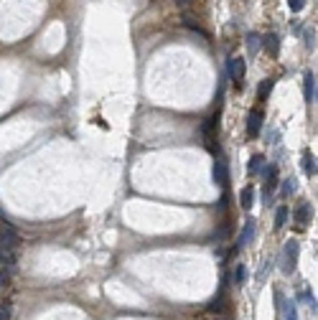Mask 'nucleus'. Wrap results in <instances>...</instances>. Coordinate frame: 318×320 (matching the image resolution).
I'll return each mask as SVG.
<instances>
[{"label":"nucleus","instance_id":"obj_15","mask_svg":"<svg viewBox=\"0 0 318 320\" xmlns=\"http://www.w3.org/2000/svg\"><path fill=\"white\" fill-rule=\"evenodd\" d=\"M214 181H216L219 186L227 181V168H224V163H222V160H216V163H214Z\"/></svg>","mask_w":318,"mask_h":320},{"label":"nucleus","instance_id":"obj_14","mask_svg":"<svg viewBox=\"0 0 318 320\" xmlns=\"http://www.w3.org/2000/svg\"><path fill=\"white\" fill-rule=\"evenodd\" d=\"M272 79H265V81H260V89H257V99L262 102V99H267L270 97V92H272Z\"/></svg>","mask_w":318,"mask_h":320},{"label":"nucleus","instance_id":"obj_19","mask_svg":"<svg viewBox=\"0 0 318 320\" xmlns=\"http://www.w3.org/2000/svg\"><path fill=\"white\" fill-rule=\"evenodd\" d=\"M262 160H265L262 155H252V158H250V173H257V170H260Z\"/></svg>","mask_w":318,"mask_h":320},{"label":"nucleus","instance_id":"obj_8","mask_svg":"<svg viewBox=\"0 0 318 320\" xmlns=\"http://www.w3.org/2000/svg\"><path fill=\"white\" fill-rule=\"evenodd\" d=\"M301 168H303L306 176H316L318 173V163H316V158H313L311 150H306V153L301 155Z\"/></svg>","mask_w":318,"mask_h":320},{"label":"nucleus","instance_id":"obj_2","mask_svg":"<svg viewBox=\"0 0 318 320\" xmlns=\"http://www.w3.org/2000/svg\"><path fill=\"white\" fill-rule=\"evenodd\" d=\"M245 71H247V66H245V59H242V56L229 59V64H227V74H229V79L234 81L237 89H242V84H245Z\"/></svg>","mask_w":318,"mask_h":320},{"label":"nucleus","instance_id":"obj_12","mask_svg":"<svg viewBox=\"0 0 318 320\" xmlns=\"http://www.w3.org/2000/svg\"><path fill=\"white\" fill-rule=\"evenodd\" d=\"M285 221H288V206L283 203V206H277V211H275V226H272V229H275V231H280Z\"/></svg>","mask_w":318,"mask_h":320},{"label":"nucleus","instance_id":"obj_23","mask_svg":"<svg viewBox=\"0 0 318 320\" xmlns=\"http://www.w3.org/2000/svg\"><path fill=\"white\" fill-rule=\"evenodd\" d=\"M191 3H193V0H176V5H178V8H189Z\"/></svg>","mask_w":318,"mask_h":320},{"label":"nucleus","instance_id":"obj_4","mask_svg":"<svg viewBox=\"0 0 318 320\" xmlns=\"http://www.w3.org/2000/svg\"><path fill=\"white\" fill-rule=\"evenodd\" d=\"M0 244L8 247V249H13V252H15V247L21 244V239H18V234H15V229H13L10 224H3V226H0Z\"/></svg>","mask_w":318,"mask_h":320},{"label":"nucleus","instance_id":"obj_11","mask_svg":"<svg viewBox=\"0 0 318 320\" xmlns=\"http://www.w3.org/2000/svg\"><path fill=\"white\" fill-rule=\"evenodd\" d=\"M313 74L311 71H306V76H303V94H306V102H313Z\"/></svg>","mask_w":318,"mask_h":320},{"label":"nucleus","instance_id":"obj_7","mask_svg":"<svg viewBox=\"0 0 318 320\" xmlns=\"http://www.w3.org/2000/svg\"><path fill=\"white\" fill-rule=\"evenodd\" d=\"M277 178H280L277 165H267V170H265V196H270L277 188Z\"/></svg>","mask_w":318,"mask_h":320},{"label":"nucleus","instance_id":"obj_13","mask_svg":"<svg viewBox=\"0 0 318 320\" xmlns=\"http://www.w3.org/2000/svg\"><path fill=\"white\" fill-rule=\"evenodd\" d=\"M13 262H15V252L0 244V267H13Z\"/></svg>","mask_w":318,"mask_h":320},{"label":"nucleus","instance_id":"obj_9","mask_svg":"<svg viewBox=\"0 0 318 320\" xmlns=\"http://www.w3.org/2000/svg\"><path fill=\"white\" fill-rule=\"evenodd\" d=\"M252 239H254V221L252 219H247V224H245V229H242V237H240L237 247H245V244H250Z\"/></svg>","mask_w":318,"mask_h":320},{"label":"nucleus","instance_id":"obj_21","mask_svg":"<svg viewBox=\"0 0 318 320\" xmlns=\"http://www.w3.org/2000/svg\"><path fill=\"white\" fill-rule=\"evenodd\" d=\"M283 191H285V196H293V193H295V181H293V178H288Z\"/></svg>","mask_w":318,"mask_h":320},{"label":"nucleus","instance_id":"obj_3","mask_svg":"<svg viewBox=\"0 0 318 320\" xmlns=\"http://www.w3.org/2000/svg\"><path fill=\"white\" fill-rule=\"evenodd\" d=\"M313 219V206L308 201H298L295 211H293V221H295V229H306Z\"/></svg>","mask_w":318,"mask_h":320},{"label":"nucleus","instance_id":"obj_22","mask_svg":"<svg viewBox=\"0 0 318 320\" xmlns=\"http://www.w3.org/2000/svg\"><path fill=\"white\" fill-rule=\"evenodd\" d=\"M0 320H10V308L8 305H0Z\"/></svg>","mask_w":318,"mask_h":320},{"label":"nucleus","instance_id":"obj_17","mask_svg":"<svg viewBox=\"0 0 318 320\" xmlns=\"http://www.w3.org/2000/svg\"><path fill=\"white\" fill-rule=\"evenodd\" d=\"M260 44H262V38L257 33H247V49H250V54H257Z\"/></svg>","mask_w":318,"mask_h":320},{"label":"nucleus","instance_id":"obj_5","mask_svg":"<svg viewBox=\"0 0 318 320\" xmlns=\"http://www.w3.org/2000/svg\"><path fill=\"white\" fill-rule=\"evenodd\" d=\"M262 125H265L262 110H250V115H247V135H250V137H257Z\"/></svg>","mask_w":318,"mask_h":320},{"label":"nucleus","instance_id":"obj_10","mask_svg":"<svg viewBox=\"0 0 318 320\" xmlns=\"http://www.w3.org/2000/svg\"><path fill=\"white\" fill-rule=\"evenodd\" d=\"M254 203V188L252 186H245V191L240 193V206L245 208V211H250Z\"/></svg>","mask_w":318,"mask_h":320},{"label":"nucleus","instance_id":"obj_1","mask_svg":"<svg viewBox=\"0 0 318 320\" xmlns=\"http://www.w3.org/2000/svg\"><path fill=\"white\" fill-rule=\"evenodd\" d=\"M298 254H301V244L295 239H288L283 244V274H293L295 267H298Z\"/></svg>","mask_w":318,"mask_h":320},{"label":"nucleus","instance_id":"obj_6","mask_svg":"<svg viewBox=\"0 0 318 320\" xmlns=\"http://www.w3.org/2000/svg\"><path fill=\"white\" fill-rule=\"evenodd\" d=\"M262 46H265V51L272 59H277V54H280V38H277V33H265L262 36Z\"/></svg>","mask_w":318,"mask_h":320},{"label":"nucleus","instance_id":"obj_18","mask_svg":"<svg viewBox=\"0 0 318 320\" xmlns=\"http://www.w3.org/2000/svg\"><path fill=\"white\" fill-rule=\"evenodd\" d=\"M283 308H285V320H298V310H295L293 303H285Z\"/></svg>","mask_w":318,"mask_h":320},{"label":"nucleus","instance_id":"obj_16","mask_svg":"<svg viewBox=\"0 0 318 320\" xmlns=\"http://www.w3.org/2000/svg\"><path fill=\"white\" fill-rule=\"evenodd\" d=\"M245 282H247V267H245V264H237V267H234V285L242 287Z\"/></svg>","mask_w":318,"mask_h":320},{"label":"nucleus","instance_id":"obj_20","mask_svg":"<svg viewBox=\"0 0 318 320\" xmlns=\"http://www.w3.org/2000/svg\"><path fill=\"white\" fill-rule=\"evenodd\" d=\"M288 5H290V10H293V13H298V10H303L306 0H288Z\"/></svg>","mask_w":318,"mask_h":320}]
</instances>
